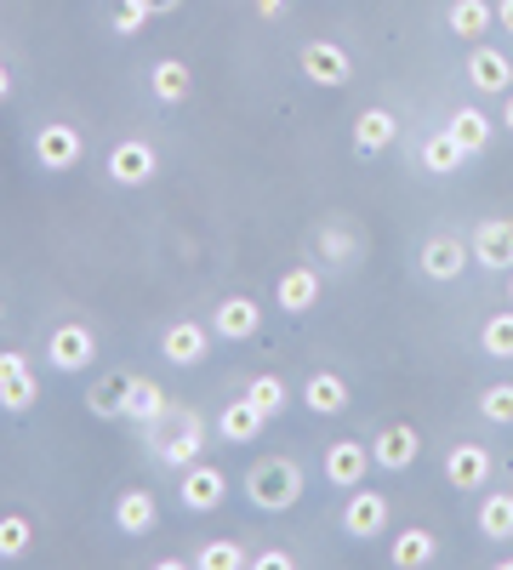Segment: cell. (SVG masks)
<instances>
[{
    "label": "cell",
    "instance_id": "obj_1",
    "mask_svg": "<svg viewBox=\"0 0 513 570\" xmlns=\"http://www.w3.org/2000/svg\"><path fill=\"white\" fill-rule=\"evenodd\" d=\"M144 445H149V456L166 462V468H189V462L206 456V422H200V411H189V405L171 400L155 422H144Z\"/></svg>",
    "mask_w": 513,
    "mask_h": 570
},
{
    "label": "cell",
    "instance_id": "obj_2",
    "mask_svg": "<svg viewBox=\"0 0 513 570\" xmlns=\"http://www.w3.org/2000/svg\"><path fill=\"white\" fill-rule=\"evenodd\" d=\"M246 502L257 513H286L303 502V468L292 456H257L246 468Z\"/></svg>",
    "mask_w": 513,
    "mask_h": 570
},
{
    "label": "cell",
    "instance_id": "obj_3",
    "mask_svg": "<svg viewBox=\"0 0 513 570\" xmlns=\"http://www.w3.org/2000/svg\"><path fill=\"white\" fill-rule=\"evenodd\" d=\"M177 502L189 508V513H217L228 502V473L217 462H189V468H177Z\"/></svg>",
    "mask_w": 513,
    "mask_h": 570
},
{
    "label": "cell",
    "instance_id": "obj_4",
    "mask_svg": "<svg viewBox=\"0 0 513 570\" xmlns=\"http://www.w3.org/2000/svg\"><path fill=\"white\" fill-rule=\"evenodd\" d=\"M80 155H86V137H80V126H63V120H46L40 131H34V166L40 171H75L80 166Z\"/></svg>",
    "mask_w": 513,
    "mask_h": 570
},
{
    "label": "cell",
    "instance_id": "obj_5",
    "mask_svg": "<svg viewBox=\"0 0 513 570\" xmlns=\"http://www.w3.org/2000/svg\"><path fill=\"white\" fill-rule=\"evenodd\" d=\"M91 360H98V337L80 325V320H69V325H58L52 337H46V365H52L58 376H80Z\"/></svg>",
    "mask_w": 513,
    "mask_h": 570
},
{
    "label": "cell",
    "instance_id": "obj_6",
    "mask_svg": "<svg viewBox=\"0 0 513 570\" xmlns=\"http://www.w3.org/2000/svg\"><path fill=\"white\" fill-rule=\"evenodd\" d=\"M371 468H377V462H371V445H359V440H332V445H325V456H319V480L337 485V491H354V485H365Z\"/></svg>",
    "mask_w": 513,
    "mask_h": 570
},
{
    "label": "cell",
    "instance_id": "obj_7",
    "mask_svg": "<svg viewBox=\"0 0 513 570\" xmlns=\"http://www.w3.org/2000/svg\"><path fill=\"white\" fill-rule=\"evenodd\" d=\"M109 183H120V188H144V183H155V171H160V155H155V142H144V137H126V142H115L109 149Z\"/></svg>",
    "mask_w": 513,
    "mask_h": 570
},
{
    "label": "cell",
    "instance_id": "obj_8",
    "mask_svg": "<svg viewBox=\"0 0 513 570\" xmlns=\"http://www.w3.org/2000/svg\"><path fill=\"white\" fill-rule=\"evenodd\" d=\"M297 63H303V75H308L314 86H325V91H337V86L354 80V58L343 52L337 40H308Z\"/></svg>",
    "mask_w": 513,
    "mask_h": 570
},
{
    "label": "cell",
    "instance_id": "obj_9",
    "mask_svg": "<svg viewBox=\"0 0 513 570\" xmlns=\"http://www.w3.org/2000/svg\"><path fill=\"white\" fill-rule=\"evenodd\" d=\"M343 531H348L354 542L383 537V531H388V497H383V491L354 485V491H348V502H343Z\"/></svg>",
    "mask_w": 513,
    "mask_h": 570
},
{
    "label": "cell",
    "instance_id": "obj_10",
    "mask_svg": "<svg viewBox=\"0 0 513 570\" xmlns=\"http://www.w3.org/2000/svg\"><path fill=\"white\" fill-rule=\"evenodd\" d=\"M211 337L217 331L211 325H200V320H177V325H166V337H160V354H166V365H182V371H195L206 354H211Z\"/></svg>",
    "mask_w": 513,
    "mask_h": 570
},
{
    "label": "cell",
    "instance_id": "obj_11",
    "mask_svg": "<svg viewBox=\"0 0 513 570\" xmlns=\"http://www.w3.org/2000/svg\"><path fill=\"white\" fill-rule=\"evenodd\" d=\"M34 400H40V383L29 371V354H0V411L23 416Z\"/></svg>",
    "mask_w": 513,
    "mask_h": 570
},
{
    "label": "cell",
    "instance_id": "obj_12",
    "mask_svg": "<svg viewBox=\"0 0 513 570\" xmlns=\"http://www.w3.org/2000/svg\"><path fill=\"white\" fill-rule=\"evenodd\" d=\"M211 331L223 343H251L257 331H263V303L257 297H223L211 308Z\"/></svg>",
    "mask_w": 513,
    "mask_h": 570
},
{
    "label": "cell",
    "instance_id": "obj_13",
    "mask_svg": "<svg viewBox=\"0 0 513 570\" xmlns=\"http://www.w3.org/2000/svg\"><path fill=\"white\" fill-rule=\"evenodd\" d=\"M416 456H423V434H416L411 422H388L377 440H371V462L388 468V473H405Z\"/></svg>",
    "mask_w": 513,
    "mask_h": 570
},
{
    "label": "cell",
    "instance_id": "obj_14",
    "mask_svg": "<svg viewBox=\"0 0 513 570\" xmlns=\"http://www.w3.org/2000/svg\"><path fill=\"white\" fill-rule=\"evenodd\" d=\"M468 252H474V263L480 268H513V217H485L480 228H474V240H468Z\"/></svg>",
    "mask_w": 513,
    "mask_h": 570
},
{
    "label": "cell",
    "instance_id": "obj_15",
    "mask_svg": "<svg viewBox=\"0 0 513 570\" xmlns=\"http://www.w3.org/2000/svg\"><path fill=\"white\" fill-rule=\"evenodd\" d=\"M491 451L485 445H451L445 451V480H451V491H485L491 485Z\"/></svg>",
    "mask_w": 513,
    "mask_h": 570
},
{
    "label": "cell",
    "instance_id": "obj_16",
    "mask_svg": "<svg viewBox=\"0 0 513 570\" xmlns=\"http://www.w3.org/2000/svg\"><path fill=\"white\" fill-rule=\"evenodd\" d=\"M416 263H423L428 279H456L462 268L474 263V252H468V240H456V234H434V240L416 252Z\"/></svg>",
    "mask_w": 513,
    "mask_h": 570
},
{
    "label": "cell",
    "instance_id": "obj_17",
    "mask_svg": "<svg viewBox=\"0 0 513 570\" xmlns=\"http://www.w3.org/2000/svg\"><path fill=\"white\" fill-rule=\"evenodd\" d=\"M314 303H319V268H314V263H297V268L279 274V285H274V308L308 314Z\"/></svg>",
    "mask_w": 513,
    "mask_h": 570
},
{
    "label": "cell",
    "instance_id": "obj_18",
    "mask_svg": "<svg viewBox=\"0 0 513 570\" xmlns=\"http://www.w3.org/2000/svg\"><path fill=\"white\" fill-rule=\"evenodd\" d=\"M268 428V416H263V405L246 394V400H228L223 405V416H217V434H223V445H251L257 434Z\"/></svg>",
    "mask_w": 513,
    "mask_h": 570
},
{
    "label": "cell",
    "instance_id": "obj_19",
    "mask_svg": "<svg viewBox=\"0 0 513 570\" xmlns=\"http://www.w3.org/2000/svg\"><path fill=\"white\" fill-rule=\"evenodd\" d=\"M348 376H337V371H308V383H303V405L314 411V416H343L348 411Z\"/></svg>",
    "mask_w": 513,
    "mask_h": 570
},
{
    "label": "cell",
    "instance_id": "obj_20",
    "mask_svg": "<svg viewBox=\"0 0 513 570\" xmlns=\"http://www.w3.org/2000/svg\"><path fill=\"white\" fill-rule=\"evenodd\" d=\"M394 137H399V120H394V109H359V120H354V155H383V149H394Z\"/></svg>",
    "mask_w": 513,
    "mask_h": 570
},
{
    "label": "cell",
    "instance_id": "obj_21",
    "mask_svg": "<svg viewBox=\"0 0 513 570\" xmlns=\"http://www.w3.org/2000/svg\"><path fill=\"white\" fill-rule=\"evenodd\" d=\"M115 525H120V537H149L160 525V502L149 491H120L115 497Z\"/></svg>",
    "mask_w": 513,
    "mask_h": 570
},
{
    "label": "cell",
    "instance_id": "obj_22",
    "mask_svg": "<svg viewBox=\"0 0 513 570\" xmlns=\"http://www.w3.org/2000/svg\"><path fill=\"white\" fill-rule=\"evenodd\" d=\"M468 86H474V91H491V98H507V91H513V63H507L502 52H491V46H474Z\"/></svg>",
    "mask_w": 513,
    "mask_h": 570
},
{
    "label": "cell",
    "instance_id": "obj_23",
    "mask_svg": "<svg viewBox=\"0 0 513 570\" xmlns=\"http://www.w3.org/2000/svg\"><path fill=\"white\" fill-rule=\"evenodd\" d=\"M189 86H195V75H189V63H182V58H160L149 69V91H155V104H166V109L189 98Z\"/></svg>",
    "mask_w": 513,
    "mask_h": 570
},
{
    "label": "cell",
    "instance_id": "obj_24",
    "mask_svg": "<svg viewBox=\"0 0 513 570\" xmlns=\"http://www.w3.org/2000/svg\"><path fill=\"white\" fill-rule=\"evenodd\" d=\"M166 405H171V394L155 383V376H131V383H126V416H131L137 428H144V422H155Z\"/></svg>",
    "mask_w": 513,
    "mask_h": 570
},
{
    "label": "cell",
    "instance_id": "obj_25",
    "mask_svg": "<svg viewBox=\"0 0 513 570\" xmlns=\"http://www.w3.org/2000/svg\"><path fill=\"white\" fill-rule=\"evenodd\" d=\"M445 131H451L468 155H485V149H491V137H496V120H491L485 109H456Z\"/></svg>",
    "mask_w": 513,
    "mask_h": 570
},
{
    "label": "cell",
    "instance_id": "obj_26",
    "mask_svg": "<svg viewBox=\"0 0 513 570\" xmlns=\"http://www.w3.org/2000/svg\"><path fill=\"white\" fill-rule=\"evenodd\" d=\"M445 23H451L456 40H480V35L496 23V12H491V0H451V7H445Z\"/></svg>",
    "mask_w": 513,
    "mask_h": 570
},
{
    "label": "cell",
    "instance_id": "obj_27",
    "mask_svg": "<svg viewBox=\"0 0 513 570\" xmlns=\"http://www.w3.org/2000/svg\"><path fill=\"white\" fill-rule=\"evenodd\" d=\"M434 553H440V542H434V531H423V525L399 531L394 548H388V559H394L399 570H423V564H434Z\"/></svg>",
    "mask_w": 513,
    "mask_h": 570
},
{
    "label": "cell",
    "instance_id": "obj_28",
    "mask_svg": "<svg viewBox=\"0 0 513 570\" xmlns=\"http://www.w3.org/2000/svg\"><path fill=\"white\" fill-rule=\"evenodd\" d=\"M126 383H131V371L103 376V383L86 394V411H91V416H103V422H120V416H126Z\"/></svg>",
    "mask_w": 513,
    "mask_h": 570
},
{
    "label": "cell",
    "instance_id": "obj_29",
    "mask_svg": "<svg viewBox=\"0 0 513 570\" xmlns=\"http://www.w3.org/2000/svg\"><path fill=\"white\" fill-rule=\"evenodd\" d=\"M462 160H468V149L451 137V131H434L428 142H423V171H434V177H451V171H462Z\"/></svg>",
    "mask_w": 513,
    "mask_h": 570
},
{
    "label": "cell",
    "instance_id": "obj_30",
    "mask_svg": "<svg viewBox=\"0 0 513 570\" xmlns=\"http://www.w3.org/2000/svg\"><path fill=\"white\" fill-rule=\"evenodd\" d=\"M480 537H491V542L513 537V491H491L480 502Z\"/></svg>",
    "mask_w": 513,
    "mask_h": 570
},
{
    "label": "cell",
    "instance_id": "obj_31",
    "mask_svg": "<svg viewBox=\"0 0 513 570\" xmlns=\"http://www.w3.org/2000/svg\"><path fill=\"white\" fill-rule=\"evenodd\" d=\"M34 548V519L29 513H0V559H23Z\"/></svg>",
    "mask_w": 513,
    "mask_h": 570
},
{
    "label": "cell",
    "instance_id": "obj_32",
    "mask_svg": "<svg viewBox=\"0 0 513 570\" xmlns=\"http://www.w3.org/2000/svg\"><path fill=\"white\" fill-rule=\"evenodd\" d=\"M246 394H251V400L263 405V416H268V422H274L279 411H286V405H292V389H286V383H279V376H274V371H263V376H251V383H246Z\"/></svg>",
    "mask_w": 513,
    "mask_h": 570
},
{
    "label": "cell",
    "instance_id": "obj_33",
    "mask_svg": "<svg viewBox=\"0 0 513 570\" xmlns=\"http://www.w3.org/2000/svg\"><path fill=\"white\" fill-rule=\"evenodd\" d=\"M480 348H485L491 360H513V308H502V314H491V320H485Z\"/></svg>",
    "mask_w": 513,
    "mask_h": 570
},
{
    "label": "cell",
    "instance_id": "obj_34",
    "mask_svg": "<svg viewBox=\"0 0 513 570\" xmlns=\"http://www.w3.org/2000/svg\"><path fill=\"white\" fill-rule=\"evenodd\" d=\"M319 252H325V263H354L359 240H354L343 223H325V228H319Z\"/></svg>",
    "mask_w": 513,
    "mask_h": 570
},
{
    "label": "cell",
    "instance_id": "obj_35",
    "mask_svg": "<svg viewBox=\"0 0 513 570\" xmlns=\"http://www.w3.org/2000/svg\"><path fill=\"white\" fill-rule=\"evenodd\" d=\"M480 416L496 422V428H507V422H513V383H491V389L480 394Z\"/></svg>",
    "mask_w": 513,
    "mask_h": 570
},
{
    "label": "cell",
    "instance_id": "obj_36",
    "mask_svg": "<svg viewBox=\"0 0 513 570\" xmlns=\"http://www.w3.org/2000/svg\"><path fill=\"white\" fill-rule=\"evenodd\" d=\"M195 564H200V570H240L246 553H240V542H206V548L195 553Z\"/></svg>",
    "mask_w": 513,
    "mask_h": 570
},
{
    "label": "cell",
    "instance_id": "obj_37",
    "mask_svg": "<svg viewBox=\"0 0 513 570\" xmlns=\"http://www.w3.org/2000/svg\"><path fill=\"white\" fill-rule=\"evenodd\" d=\"M149 18H155V12H149V0H120L115 18H109V29H115V35H137Z\"/></svg>",
    "mask_w": 513,
    "mask_h": 570
},
{
    "label": "cell",
    "instance_id": "obj_38",
    "mask_svg": "<svg viewBox=\"0 0 513 570\" xmlns=\"http://www.w3.org/2000/svg\"><path fill=\"white\" fill-rule=\"evenodd\" d=\"M292 564H297V559H292L286 548H263V553H257V570H292Z\"/></svg>",
    "mask_w": 513,
    "mask_h": 570
},
{
    "label": "cell",
    "instance_id": "obj_39",
    "mask_svg": "<svg viewBox=\"0 0 513 570\" xmlns=\"http://www.w3.org/2000/svg\"><path fill=\"white\" fill-rule=\"evenodd\" d=\"M496 23L513 35V0H496Z\"/></svg>",
    "mask_w": 513,
    "mask_h": 570
},
{
    "label": "cell",
    "instance_id": "obj_40",
    "mask_svg": "<svg viewBox=\"0 0 513 570\" xmlns=\"http://www.w3.org/2000/svg\"><path fill=\"white\" fill-rule=\"evenodd\" d=\"M286 12V0H257V18H279Z\"/></svg>",
    "mask_w": 513,
    "mask_h": 570
},
{
    "label": "cell",
    "instance_id": "obj_41",
    "mask_svg": "<svg viewBox=\"0 0 513 570\" xmlns=\"http://www.w3.org/2000/svg\"><path fill=\"white\" fill-rule=\"evenodd\" d=\"M12 98V75H7V63H0V104Z\"/></svg>",
    "mask_w": 513,
    "mask_h": 570
},
{
    "label": "cell",
    "instance_id": "obj_42",
    "mask_svg": "<svg viewBox=\"0 0 513 570\" xmlns=\"http://www.w3.org/2000/svg\"><path fill=\"white\" fill-rule=\"evenodd\" d=\"M182 0H149V12H177Z\"/></svg>",
    "mask_w": 513,
    "mask_h": 570
},
{
    "label": "cell",
    "instance_id": "obj_43",
    "mask_svg": "<svg viewBox=\"0 0 513 570\" xmlns=\"http://www.w3.org/2000/svg\"><path fill=\"white\" fill-rule=\"evenodd\" d=\"M502 126L513 131V91H507V98H502Z\"/></svg>",
    "mask_w": 513,
    "mask_h": 570
},
{
    "label": "cell",
    "instance_id": "obj_44",
    "mask_svg": "<svg viewBox=\"0 0 513 570\" xmlns=\"http://www.w3.org/2000/svg\"><path fill=\"white\" fill-rule=\"evenodd\" d=\"M507 303H513V268H507Z\"/></svg>",
    "mask_w": 513,
    "mask_h": 570
},
{
    "label": "cell",
    "instance_id": "obj_45",
    "mask_svg": "<svg viewBox=\"0 0 513 570\" xmlns=\"http://www.w3.org/2000/svg\"><path fill=\"white\" fill-rule=\"evenodd\" d=\"M0 314H7V308H0Z\"/></svg>",
    "mask_w": 513,
    "mask_h": 570
}]
</instances>
